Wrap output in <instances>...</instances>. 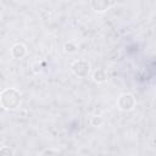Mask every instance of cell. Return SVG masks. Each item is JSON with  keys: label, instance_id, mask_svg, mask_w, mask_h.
I'll list each match as a JSON object with an SVG mask.
<instances>
[{"label": "cell", "instance_id": "obj_6", "mask_svg": "<svg viewBox=\"0 0 156 156\" xmlns=\"http://www.w3.org/2000/svg\"><path fill=\"white\" fill-rule=\"evenodd\" d=\"M0 152L2 154V152H11L10 150H6V149H4V150H0Z\"/></svg>", "mask_w": 156, "mask_h": 156}, {"label": "cell", "instance_id": "obj_1", "mask_svg": "<svg viewBox=\"0 0 156 156\" xmlns=\"http://www.w3.org/2000/svg\"><path fill=\"white\" fill-rule=\"evenodd\" d=\"M0 102L7 110L16 108L21 102V94L16 89H12V88L5 89L0 94Z\"/></svg>", "mask_w": 156, "mask_h": 156}, {"label": "cell", "instance_id": "obj_4", "mask_svg": "<svg viewBox=\"0 0 156 156\" xmlns=\"http://www.w3.org/2000/svg\"><path fill=\"white\" fill-rule=\"evenodd\" d=\"M110 5L108 0H91V6L95 11H105Z\"/></svg>", "mask_w": 156, "mask_h": 156}, {"label": "cell", "instance_id": "obj_5", "mask_svg": "<svg viewBox=\"0 0 156 156\" xmlns=\"http://www.w3.org/2000/svg\"><path fill=\"white\" fill-rule=\"evenodd\" d=\"M12 54H13V56H15L16 58H21V57L24 56L26 49H24V46H23L22 44H16V45L12 48Z\"/></svg>", "mask_w": 156, "mask_h": 156}, {"label": "cell", "instance_id": "obj_3", "mask_svg": "<svg viewBox=\"0 0 156 156\" xmlns=\"http://www.w3.org/2000/svg\"><path fill=\"white\" fill-rule=\"evenodd\" d=\"M73 71H74L76 74L80 76V77H84L89 72V65L84 61H78L73 65Z\"/></svg>", "mask_w": 156, "mask_h": 156}, {"label": "cell", "instance_id": "obj_2", "mask_svg": "<svg viewBox=\"0 0 156 156\" xmlns=\"http://www.w3.org/2000/svg\"><path fill=\"white\" fill-rule=\"evenodd\" d=\"M134 104H135V100L130 94H124L118 100V105L122 110H130V108H133Z\"/></svg>", "mask_w": 156, "mask_h": 156}]
</instances>
